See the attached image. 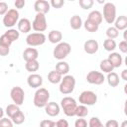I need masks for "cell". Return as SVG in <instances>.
<instances>
[{"label":"cell","mask_w":127,"mask_h":127,"mask_svg":"<svg viewBox=\"0 0 127 127\" xmlns=\"http://www.w3.org/2000/svg\"><path fill=\"white\" fill-rule=\"evenodd\" d=\"M50 99V92L48 89L44 87H40L36 90L35 95H34V105L36 107L42 108L45 107Z\"/></svg>","instance_id":"6da1fadb"},{"label":"cell","mask_w":127,"mask_h":127,"mask_svg":"<svg viewBox=\"0 0 127 127\" xmlns=\"http://www.w3.org/2000/svg\"><path fill=\"white\" fill-rule=\"evenodd\" d=\"M61 107L63 108L64 114L68 117L75 116V110L77 107V103L74 98L70 96H65L61 100Z\"/></svg>","instance_id":"7a4b0ae2"},{"label":"cell","mask_w":127,"mask_h":127,"mask_svg":"<svg viewBox=\"0 0 127 127\" xmlns=\"http://www.w3.org/2000/svg\"><path fill=\"white\" fill-rule=\"evenodd\" d=\"M71 52V46L66 42H61L57 44L56 48L53 51V56L55 59L59 61H63L65 59Z\"/></svg>","instance_id":"3957f363"},{"label":"cell","mask_w":127,"mask_h":127,"mask_svg":"<svg viewBox=\"0 0 127 127\" xmlns=\"http://www.w3.org/2000/svg\"><path fill=\"white\" fill-rule=\"evenodd\" d=\"M75 78L72 75L66 74L64 76V78H62L61 82H60V92L63 94H69L74 90L75 87Z\"/></svg>","instance_id":"277c9868"},{"label":"cell","mask_w":127,"mask_h":127,"mask_svg":"<svg viewBox=\"0 0 127 127\" xmlns=\"http://www.w3.org/2000/svg\"><path fill=\"white\" fill-rule=\"evenodd\" d=\"M105 22L108 24H113L116 19V7L113 3L107 2L103 6V15Z\"/></svg>","instance_id":"5b68a950"},{"label":"cell","mask_w":127,"mask_h":127,"mask_svg":"<svg viewBox=\"0 0 127 127\" xmlns=\"http://www.w3.org/2000/svg\"><path fill=\"white\" fill-rule=\"evenodd\" d=\"M78 101L82 105L91 106L97 102V95L91 90H84L79 94Z\"/></svg>","instance_id":"8992f818"},{"label":"cell","mask_w":127,"mask_h":127,"mask_svg":"<svg viewBox=\"0 0 127 127\" xmlns=\"http://www.w3.org/2000/svg\"><path fill=\"white\" fill-rule=\"evenodd\" d=\"M19 20V12L16 9H9L3 17V24L7 28H11L17 24Z\"/></svg>","instance_id":"52a82bcc"},{"label":"cell","mask_w":127,"mask_h":127,"mask_svg":"<svg viewBox=\"0 0 127 127\" xmlns=\"http://www.w3.org/2000/svg\"><path fill=\"white\" fill-rule=\"evenodd\" d=\"M47 38L43 33H31L26 38V43L30 47L41 46L46 42Z\"/></svg>","instance_id":"ba28073f"},{"label":"cell","mask_w":127,"mask_h":127,"mask_svg":"<svg viewBox=\"0 0 127 127\" xmlns=\"http://www.w3.org/2000/svg\"><path fill=\"white\" fill-rule=\"evenodd\" d=\"M47 19L44 14L37 13L35 16V19L32 23V28L37 32V33H42L46 31L47 29Z\"/></svg>","instance_id":"9c48e42d"},{"label":"cell","mask_w":127,"mask_h":127,"mask_svg":"<svg viewBox=\"0 0 127 127\" xmlns=\"http://www.w3.org/2000/svg\"><path fill=\"white\" fill-rule=\"evenodd\" d=\"M10 96H11V99L13 100L14 104L20 106L23 104L24 99H25L24 89L20 86H14V87H12V89L10 91Z\"/></svg>","instance_id":"30bf717a"},{"label":"cell","mask_w":127,"mask_h":127,"mask_svg":"<svg viewBox=\"0 0 127 127\" xmlns=\"http://www.w3.org/2000/svg\"><path fill=\"white\" fill-rule=\"evenodd\" d=\"M104 80H105V77H104L103 73L100 72V71L91 70L86 74V81L88 83L95 84V85H100L104 82Z\"/></svg>","instance_id":"8fae6325"},{"label":"cell","mask_w":127,"mask_h":127,"mask_svg":"<svg viewBox=\"0 0 127 127\" xmlns=\"http://www.w3.org/2000/svg\"><path fill=\"white\" fill-rule=\"evenodd\" d=\"M27 83L32 88H40L43 84V77L38 73H31L27 77Z\"/></svg>","instance_id":"7c38bea8"},{"label":"cell","mask_w":127,"mask_h":127,"mask_svg":"<svg viewBox=\"0 0 127 127\" xmlns=\"http://www.w3.org/2000/svg\"><path fill=\"white\" fill-rule=\"evenodd\" d=\"M50 3L46 0H37L34 4V9L37 13H41V14H47L50 11Z\"/></svg>","instance_id":"4fadbf2b"},{"label":"cell","mask_w":127,"mask_h":127,"mask_svg":"<svg viewBox=\"0 0 127 127\" xmlns=\"http://www.w3.org/2000/svg\"><path fill=\"white\" fill-rule=\"evenodd\" d=\"M98 48H99L98 42L95 41V40H87L83 44V50H84V52L86 54H89V55L95 54L98 51Z\"/></svg>","instance_id":"5bb4252c"},{"label":"cell","mask_w":127,"mask_h":127,"mask_svg":"<svg viewBox=\"0 0 127 127\" xmlns=\"http://www.w3.org/2000/svg\"><path fill=\"white\" fill-rule=\"evenodd\" d=\"M44 108H45V112L51 117H55L60 113V105L54 101L48 102V104Z\"/></svg>","instance_id":"9a60e30c"},{"label":"cell","mask_w":127,"mask_h":127,"mask_svg":"<svg viewBox=\"0 0 127 127\" xmlns=\"http://www.w3.org/2000/svg\"><path fill=\"white\" fill-rule=\"evenodd\" d=\"M107 60L110 62V64L113 66V68L120 67L121 64H122V57H121V55L119 53H115V52L110 53V55L108 56Z\"/></svg>","instance_id":"2e32d148"},{"label":"cell","mask_w":127,"mask_h":127,"mask_svg":"<svg viewBox=\"0 0 127 127\" xmlns=\"http://www.w3.org/2000/svg\"><path fill=\"white\" fill-rule=\"evenodd\" d=\"M38 57H39V52H38V50L35 49V48H27V49L24 50V52H23V59H24L26 62L37 60Z\"/></svg>","instance_id":"e0dca14e"},{"label":"cell","mask_w":127,"mask_h":127,"mask_svg":"<svg viewBox=\"0 0 127 127\" xmlns=\"http://www.w3.org/2000/svg\"><path fill=\"white\" fill-rule=\"evenodd\" d=\"M32 29V25L29 19L22 18L18 21V31L19 33H29Z\"/></svg>","instance_id":"ac0fdd59"},{"label":"cell","mask_w":127,"mask_h":127,"mask_svg":"<svg viewBox=\"0 0 127 127\" xmlns=\"http://www.w3.org/2000/svg\"><path fill=\"white\" fill-rule=\"evenodd\" d=\"M114 28L118 31H125L127 28V17L124 15L116 17L114 21Z\"/></svg>","instance_id":"d6986e66"},{"label":"cell","mask_w":127,"mask_h":127,"mask_svg":"<svg viewBox=\"0 0 127 127\" xmlns=\"http://www.w3.org/2000/svg\"><path fill=\"white\" fill-rule=\"evenodd\" d=\"M62 39H63V35L62 32L59 30H52L48 35V40L52 44H59L62 42Z\"/></svg>","instance_id":"ffe728a7"},{"label":"cell","mask_w":127,"mask_h":127,"mask_svg":"<svg viewBox=\"0 0 127 127\" xmlns=\"http://www.w3.org/2000/svg\"><path fill=\"white\" fill-rule=\"evenodd\" d=\"M87 20H89V21H91V22H93V23H95L96 25L99 26V25L101 24L102 20H103V17H102V14H101L99 11L93 10V11H91V12L88 14Z\"/></svg>","instance_id":"44dd1931"},{"label":"cell","mask_w":127,"mask_h":127,"mask_svg":"<svg viewBox=\"0 0 127 127\" xmlns=\"http://www.w3.org/2000/svg\"><path fill=\"white\" fill-rule=\"evenodd\" d=\"M55 70H57L62 75H66L69 71V64L64 61H60L56 64V69Z\"/></svg>","instance_id":"7402d4cb"},{"label":"cell","mask_w":127,"mask_h":127,"mask_svg":"<svg viewBox=\"0 0 127 127\" xmlns=\"http://www.w3.org/2000/svg\"><path fill=\"white\" fill-rule=\"evenodd\" d=\"M106 78H107L108 84H109L111 87H116V86L119 85L120 80H119V76H118V74H117L116 72L112 71V72L107 73V77H106Z\"/></svg>","instance_id":"603a6c76"},{"label":"cell","mask_w":127,"mask_h":127,"mask_svg":"<svg viewBox=\"0 0 127 127\" xmlns=\"http://www.w3.org/2000/svg\"><path fill=\"white\" fill-rule=\"evenodd\" d=\"M69 25H70L71 29H73V30H78V29H80L81 26L83 25L81 17L78 16V15H73V16L70 18V20H69Z\"/></svg>","instance_id":"cb8c5ba5"},{"label":"cell","mask_w":127,"mask_h":127,"mask_svg":"<svg viewBox=\"0 0 127 127\" xmlns=\"http://www.w3.org/2000/svg\"><path fill=\"white\" fill-rule=\"evenodd\" d=\"M40 67V64L38 62V60H34V61H29V62H26L25 64V68L27 71L33 73L35 71H37Z\"/></svg>","instance_id":"d4e9b609"},{"label":"cell","mask_w":127,"mask_h":127,"mask_svg":"<svg viewBox=\"0 0 127 127\" xmlns=\"http://www.w3.org/2000/svg\"><path fill=\"white\" fill-rule=\"evenodd\" d=\"M62 76H63V75L60 74L57 70H51V71L49 72V74H48V80H49L51 83L56 84V83L61 82V80H62V78H63Z\"/></svg>","instance_id":"484cf974"},{"label":"cell","mask_w":127,"mask_h":127,"mask_svg":"<svg viewBox=\"0 0 127 127\" xmlns=\"http://www.w3.org/2000/svg\"><path fill=\"white\" fill-rule=\"evenodd\" d=\"M99 67H100V70L101 71H103V72H105V73H109V72H112L113 71V66L111 65V64H110V62L107 60V59H105V60H102L101 62H100V65H99Z\"/></svg>","instance_id":"4316f807"},{"label":"cell","mask_w":127,"mask_h":127,"mask_svg":"<svg viewBox=\"0 0 127 127\" xmlns=\"http://www.w3.org/2000/svg\"><path fill=\"white\" fill-rule=\"evenodd\" d=\"M103 48L107 52H113L116 49V42L114 40H112V39H108L107 38L103 42Z\"/></svg>","instance_id":"83f0119b"},{"label":"cell","mask_w":127,"mask_h":127,"mask_svg":"<svg viewBox=\"0 0 127 127\" xmlns=\"http://www.w3.org/2000/svg\"><path fill=\"white\" fill-rule=\"evenodd\" d=\"M83 26H84L85 30H86L87 32H90V33L97 32V30H98V28H99L98 25H96L95 23H93V22H91V21H89V20H87V19H86L85 22L83 23Z\"/></svg>","instance_id":"f1b7e54d"},{"label":"cell","mask_w":127,"mask_h":127,"mask_svg":"<svg viewBox=\"0 0 127 127\" xmlns=\"http://www.w3.org/2000/svg\"><path fill=\"white\" fill-rule=\"evenodd\" d=\"M4 34H5V35L12 41V43L15 42V41H17V40L19 39V37H20V33H19V31L16 30V29H9V30L6 31Z\"/></svg>","instance_id":"f546056e"},{"label":"cell","mask_w":127,"mask_h":127,"mask_svg":"<svg viewBox=\"0 0 127 127\" xmlns=\"http://www.w3.org/2000/svg\"><path fill=\"white\" fill-rule=\"evenodd\" d=\"M19 110H21L20 108H19V106L18 105H16V104H9L7 107H6V114L8 115V117L11 119Z\"/></svg>","instance_id":"4dcf8cb0"},{"label":"cell","mask_w":127,"mask_h":127,"mask_svg":"<svg viewBox=\"0 0 127 127\" xmlns=\"http://www.w3.org/2000/svg\"><path fill=\"white\" fill-rule=\"evenodd\" d=\"M11 120H12V122H13L14 124L20 125V124H22V123L25 121V115H24V113H23L21 110H19V111L11 118Z\"/></svg>","instance_id":"1f68e13d"},{"label":"cell","mask_w":127,"mask_h":127,"mask_svg":"<svg viewBox=\"0 0 127 127\" xmlns=\"http://www.w3.org/2000/svg\"><path fill=\"white\" fill-rule=\"evenodd\" d=\"M88 114V109L85 105H77L76 110H75V115L78 118H83Z\"/></svg>","instance_id":"d6a6232c"},{"label":"cell","mask_w":127,"mask_h":127,"mask_svg":"<svg viewBox=\"0 0 127 127\" xmlns=\"http://www.w3.org/2000/svg\"><path fill=\"white\" fill-rule=\"evenodd\" d=\"M118 35H119V31L117 29H115L114 27L107 28V30H106V36L108 37V39L114 40V39H116L118 37Z\"/></svg>","instance_id":"836d02e7"},{"label":"cell","mask_w":127,"mask_h":127,"mask_svg":"<svg viewBox=\"0 0 127 127\" xmlns=\"http://www.w3.org/2000/svg\"><path fill=\"white\" fill-rule=\"evenodd\" d=\"M88 127H104V125L101 123L100 119L98 117H91L88 122Z\"/></svg>","instance_id":"e575fe53"},{"label":"cell","mask_w":127,"mask_h":127,"mask_svg":"<svg viewBox=\"0 0 127 127\" xmlns=\"http://www.w3.org/2000/svg\"><path fill=\"white\" fill-rule=\"evenodd\" d=\"M93 3H94L93 0H79V1H78L79 6H80L82 9H84V10L90 9V8L92 7Z\"/></svg>","instance_id":"d590c367"},{"label":"cell","mask_w":127,"mask_h":127,"mask_svg":"<svg viewBox=\"0 0 127 127\" xmlns=\"http://www.w3.org/2000/svg\"><path fill=\"white\" fill-rule=\"evenodd\" d=\"M0 127H13V122L9 118H1L0 119Z\"/></svg>","instance_id":"8d00e7d4"},{"label":"cell","mask_w":127,"mask_h":127,"mask_svg":"<svg viewBox=\"0 0 127 127\" xmlns=\"http://www.w3.org/2000/svg\"><path fill=\"white\" fill-rule=\"evenodd\" d=\"M50 5L56 9H60L64 5V0H52L50 2Z\"/></svg>","instance_id":"74e56055"},{"label":"cell","mask_w":127,"mask_h":127,"mask_svg":"<svg viewBox=\"0 0 127 127\" xmlns=\"http://www.w3.org/2000/svg\"><path fill=\"white\" fill-rule=\"evenodd\" d=\"M0 44H1V45H4V46H7V47H10L11 44H12V41H11L5 34H3V35L0 37Z\"/></svg>","instance_id":"f35d334b"},{"label":"cell","mask_w":127,"mask_h":127,"mask_svg":"<svg viewBox=\"0 0 127 127\" xmlns=\"http://www.w3.org/2000/svg\"><path fill=\"white\" fill-rule=\"evenodd\" d=\"M74 127H87V121L83 118H78L74 122Z\"/></svg>","instance_id":"ab89813d"},{"label":"cell","mask_w":127,"mask_h":127,"mask_svg":"<svg viewBox=\"0 0 127 127\" xmlns=\"http://www.w3.org/2000/svg\"><path fill=\"white\" fill-rule=\"evenodd\" d=\"M9 53H10V47H7V46L0 44V56L5 57V56H8Z\"/></svg>","instance_id":"60d3db41"},{"label":"cell","mask_w":127,"mask_h":127,"mask_svg":"<svg viewBox=\"0 0 127 127\" xmlns=\"http://www.w3.org/2000/svg\"><path fill=\"white\" fill-rule=\"evenodd\" d=\"M53 127H68V122L65 119H60L54 123Z\"/></svg>","instance_id":"b9f144b4"},{"label":"cell","mask_w":127,"mask_h":127,"mask_svg":"<svg viewBox=\"0 0 127 127\" xmlns=\"http://www.w3.org/2000/svg\"><path fill=\"white\" fill-rule=\"evenodd\" d=\"M54 123H55V121H53V120L45 119V120H42L40 122V127H53Z\"/></svg>","instance_id":"7bdbcfd3"},{"label":"cell","mask_w":127,"mask_h":127,"mask_svg":"<svg viewBox=\"0 0 127 127\" xmlns=\"http://www.w3.org/2000/svg\"><path fill=\"white\" fill-rule=\"evenodd\" d=\"M104 127H119V123L115 119H110V120L106 121Z\"/></svg>","instance_id":"ee69618b"},{"label":"cell","mask_w":127,"mask_h":127,"mask_svg":"<svg viewBox=\"0 0 127 127\" xmlns=\"http://www.w3.org/2000/svg\"><path fill=\"white\" fill-rule=\"evenodd\" d=\"M8 12V4L6 2H0V15H5Z\"/></svg>","instance_id":"f6af8a7d"},{"label":"cell","mask_w":127,"mask_h":127,"mask_svg":"<svg viewBox=\"0 0 127 127\" xmlns=\"http://www.w3.org/2000/svg\"><path fill=\"white\" fill-rule=\"evenodd\" d=\"M119 51L123 54L127 53V42L126 41H121L119 43Z\"/></svg>","instance_id":"bcb514c9"},{"label":"cell","mask_w":127,"mask_h":127,"mask_svg":"<svg viewBox=\"0 0 127 127\" xmlns=\"http://www.w3.org/2000/svg\"><path fill=\"white\" fill-rule=\"evenodd\" d=\"M25 4H26L25 0H16V1L14 2V5H15V7H16L17 9H22V8H24Z\"/></svg>","instance_id":"7dc6e473"},{"label":"cell","mask_w":127,"mask_h":127,"mask_svg":"<svg viewBox=\"0 0 127 127\" xmlns=\"http://www.w3.org/2000/svg\"><path fill=\"white\" fill-rule=\"evenodd\" d=\"M121 78L123 80H127V69H123L122 72H121Z\"/></svg>","instance_id":"c3c4849f"},{"label":"cell","mask_w":127,"mask_h":127,"mask_svg":"<svg viewBox=\"0 0 127 127\" xmlns=\"http://www.w3.org/2000/svg\"><path fill=\"white\" fill-rule=\"evenodd\" d=\"M120 127H127V120H124V121L121 123Z\"/></svg>","instance_id":"681fc988"},{"label":"cell","mask_w":127,"mask_h":127,"mask_svg":"<svg viewBox=\"0 0 127 127\" xmlns=\"http://www.w3.org/2000/svg\"><path fill=\"white\" fill-rule=\"evenodd\" d=\"M3 115H4V110L2 107H0V119L3 118Z\"/></svg>","instance_id":"f907efd6"}]
</instances>
